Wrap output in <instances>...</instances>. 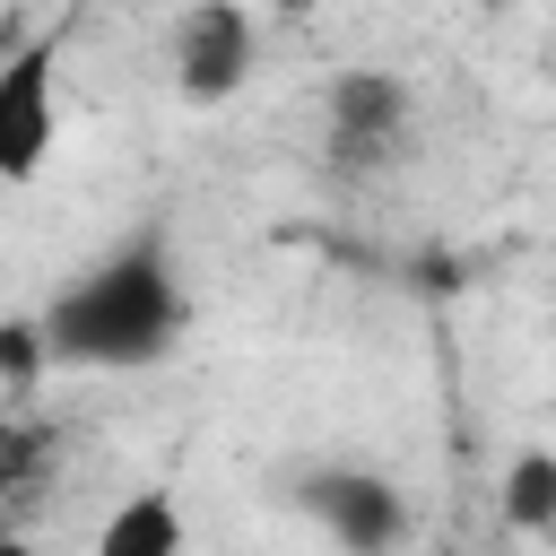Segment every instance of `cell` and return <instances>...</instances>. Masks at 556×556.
<instances>
[{"label": "cell", "instance_id": "cell-1", "mask_svg": "<svg viewBox=\"0 0 556 556\" xmlns=\"http://www.w3.org/2000/svg\"><path fill=\"white\" fill-rule=\"evenodd\" d=\"M43 339H52V365H87V374L156 365L182 339V278H174L165 243L139 235L113 261H96L78 287H61L43 304Z\"/></svg>", "mask_w": 556, "mask_h": 556}, {"label": "cell", "instance_id": "cell-2", "mask_svg": "<svg viewBox=\"0 0 556 556\" xmlns=\"http://www.w3.org/2000/svg\"><path fill=\"white\" fill-rule=\"evenodd\" d=\"M408 122H417L408 78H391V70H339V78H330V104H321L330 174L365 182V174L400 165V156H408Z\"/></svg>", "mask_w": 556, "mask_h": 556}, {"label": "cell", "instance_id": "cell-3", "mask_svg": "<svg viewBox=\"0 0 556 556\" xmlns=\"http://www.w3.org/2000/svg\"><path fill=\"white\" fill-rule=\"evenodd\" d=\"M174 96L182 104H235L252 78V9L243 0H191L174 17Z\"/></svg>", "mask_w": 556, "mask_h": 556}, {"label": "cell", "instance_id": "cell-4", "mask_svg": "<svg viewBox=\"0 0 556 556\" xmlns=\"http://www.w3.org/2000/svg\"><path fill=\"white\" fill-rule=\"evenodd\" d=\"M295 504L348 556H400V539H408V495L382 469H304L295 478Z\"/></svg>", "mask_w": 556, "mask_h": 556}, {"label": "cell", "instance_id": "cell-5", "mask_svg": "<svg viewBox=\"0 0 556 556\" xmlns=\"http://www.w3.org/2000/svg\"><path fill=\"white\" fill-rule=\"evenodd\" d=\"M61 139V104H52V35H26L0 61V182H35L43 156Z\"/></svg>", "mask_w": 556, "mask_h": 556}, {"label": "cell", "instance_id": "cell-6", "mask_svg": "<svg viewBox=\"0 0 556 556\" xmlns=\"http://www.w3.org/2000/svg\"><path fill=\"white\" fill-rule=\"evenodd\" d=\"M96 556H182V504L165 486H139L104 513L96 530Z\"/></svg>", "mask_w": 556, "mask_h": 556}, {"label": "cell", "instance_id": "cell-7", "mask_svg": "<svg viewBox=\"0 0 556 556\" xmlns=\"http://www.w3.org/2000/svg\"><path fill=\"white\" fill-rule=\"evenodd\" d=\"M504 521L521 539H556V452H521L504 469Z\"/></svg>", "mask_w": 556, "mask_h": 556}, {"label": "cell", "instance_id": "cell-8", "mask_svg": "<svg viewBox=\"0 0 556 556\" xmlns=\"http://www.w3.org/2000/svg\"><path fill=\"white\" fill-rule=\"evenodd\" d=\"M43 443H52V434H43L35 417H9V426H0V486H9V504L35 495V478H43Z\"/></svg>", "mask_w": 556, "mask_h": 556}, {"label": "cell", "instance_id": "cell-9", "mask_svg": "<svg viewBox=\"0 0 556 556\" xmlns=\"http://www.w3.org/2000/svg\"><path fill=\"white\" fill-rule=\"evenodd\" d=\"M43 356H52V339H43V313H17V321L0 330V374H9V400H26V391H35Z\"/></svg>", "mask_w": 556, "mask_h": 556}, {"label": "cell", "instance_id": "cell-10", "mask_svg": "<svg viewBox=\"0 0 556 556\" xmlns=\"http://www.w3.org/2000/svg\"><path fill=\"white\" fill-rule=\"evenodd\" d=\"M0 556H35V547H26V539H9V547H0Z\"/></svg>", "mask_w": 556, "mask_h": 556}, {"label": "cell", "instance_id": "cell-11", "mask_svg": "<svg viewBox=\"0 0 556 556\" xmlns=\"http://www.w3.org/2000/svg\"><path fill=\"white\" fill-rule=\"evenodd\" d=\"M278 9H313V0H278Z\"/></svg>", "mask_w": 556, "mask_h": 556}, {"label": "cell", "instance_id": "cell-12", "mask_svg": "<svg viewBox=\"0 0 556 556\" xmlns=\"http://www.w3.org/2000/svg\"><path fill=\"white\" fill-rule=\"evenodd\" d=\"M486 9H513V0H486Z\"/></svg>", "mask_w": 556, "mask_h": 556}]
</instances>
